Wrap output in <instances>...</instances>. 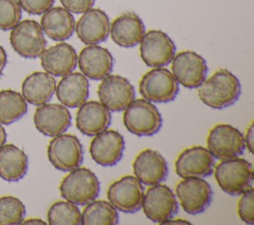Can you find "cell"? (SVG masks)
Returning <instances> with one entry per match:
<instances>
[{
	"mask_svg": "<svg viewBox=\"0 0 254 225\" xmlns=\"http://www.w3.org/2000/svg\"><path fill=\"white\" fill-rule=\"evenodd\" d=\"M6 138H7V134L6 131L4 129V127L0 124V147L3 146L6 142Z\"/></svg>",
	"mask_w": 254,
	"mask_h": 225,
	"instance_id": "obj_40",
	"label": "cell"
},
{
	"mask_svg": "<svg viewBox=\"0 0 254 225\" xmlns=\"http://www.w3.org/2000/svg\"><path fill=\"white\" fill-rule=\"evenodd\" d=\"M142 207L146 217L158 224L173 218L179 210L175 193L169 186L161 183L150 185L144 192Z\"/></svg>",
	"mask_w": 254,
	"mask_h": 225,
	"instance_id": "obj_9",
	"label": "cell"
},
{
	"mask_svg": "<svg viewBox=\"0 0 254 225\" xmlns=\"http://www.w3.org/2000/svg\"><path fill=\"white\" fill-rule=\"evenodd\" d=\"M143 184L135 175H124L113 181L107 189L110 204L124 213H135L142 207Z\"/></svg>",
	"mask_w": 254,
	"mask_h": 225,
	"instance_id": "obj_11",
	"label": "cell"
},
{
	"mask_svg": "<svg viewBox=\"0 0 254 225\" xmlns=\"http://www.w3.org/2000/svg\"><path fill=\"white\" fill-rule=\"evenodd\" d=\"M180 87L173 73L165 67L147 71L139 82L142 97L152 103H168L177 97Z\"/></svg>",
	"mask_w": 254,
	"mask_h": 225,
	"instance_id": "obj_5",
	"label": "cell"
},
{
	"mask_svg": "<svg viewBox=\"0 0 254 225\" xmlns=\"http://www.w3.org/2000/svg\"><path fill=\"white\" fill-rule=\"evenodd\" d=\"M21 8L31 15H41L51 7L55 0H18Z\"/></svg>",
	"mask_w": 254,
	"mask_h": 225,
	"instance_id": "obj_34",
	"label": "cell"
},
{
	"mask_svg": "<svg viewBox=\"0 0 254 225\" xmlns=\"http://www.w3.org/2000/svg\"><path fill=\"white\" fill-rule=\"evenodd\" d=\"M111 40L121 48L137 46L145 34L142 19L134 12H126L116 17L110 24Z\"/></svg>",
	"mask_w": 254,
	"mask_h": 225,
	"instance_id": "obj_22",
	"label": "cell"
},
{
	"mask_svg": "<svg viewBox=\"0 0 254 225\" xmlns=\"http://www.w3.org/2000/svg\"><path fill=\"white\" fill-rule=\"evenodd\" d=\"M213 169L218 186L229 195H240L252 187L253 168L251 163L243 158L221 160Z\"/></svg>",
	"mask_w": 254,
	"mask_h": 225,
	"instance_id": "obj_2",
	"label": "cell"
},
{
	"mask_svg": "<svg viewBox=\"0 0 254 225\" xmlns=\"http://www.w3.org/2000/svg\"><path fill=\"white\" fill-rule=\"evenodd\" d=\"M176 196L187 213L197 215L210 205L213 192L203 177H186L177 184Z\"/></svg>",
	"mask_w": 254,
	"mask_h": 225,
	"instance_id": "obj_10",
	"label": "cell"
},
{
	"mask_svg": "<svg viewBox=\"0 0 254 225\" xmlns=\"http://www.w3.org/2000/svg\"><path fill=\"white\" fill-rule=\"evenodd\" d=\"M33 119L36 129L47 137L63 134L71 125V115L67 107L57 103H45L38 106Z\"/></svg>",
	"mask_w": 254,
	"mask_h": 225,
	"instance_id": "obj_17",
	"label": "cell"
},
{
	"mask_svg": "<svg viewBox=\"0 0 254 225\" xmlns=\"http://www.w3.org/2000/svg\"><path fill=\"white\" fill-rule=\"evenodd\" d=\"M77 64L84 76L92 80H101L111 73L114 58L107 49L97 45H87L79 52Z\"/></svg>",
	"mask_w": 254,
	"mask_h": 225,
	"instance_id": "obj_19",
	"label": "cell"
},
{
	"mask_svg": "<svg viewBox=\"0 0 254 225\" xmlns=\"http://www.w3.org/2000/svg\"><path fill=\"white\" fill-rule=\"evenodd\" d=\"M207 150L217 160H227L243 154L245 143L242 133L230 124H216L208 132Z\"/></svg>",
	"mask_w": 254,
	"mask_h": 225,
	"instance_id": "obj_6",
	"label": "cell"
},
{
	"mask_svg": "<svg viewBox=\"0 0 254 225\" xmlns=\"http://www.w3.org/2000/svg\"><path fill=\"white\" fill-rule=\"evenodd\" d=\"M245 133H246L245 136H243L244 143H245L247 150L252 154L253 153V142H254V123L253 122H251L249 127L246 129Z\"/></svg>",
	"mask_w": 254,
	"mask_h": 225,
	"instance_id": "obj_36",
	"label": "cell"
},
{
	"mask_svg": "<svg viewBox=\"0 0 254 225\" xmlns=\"http://www.w3.org/2000/svg\"><path fill=\"white\" fill-rule=\"evenodd\" d=\"M119 223L117 210L105 200H92L80 212L82 225H116Z\"/></svg>",
	"mask_w": 254,
	"mask_h": 225,
	"instance_id": "obj_28",
	"label": "cell"
},
{
	"mask_svg": "<svg viewBox=\"0 0 254 225\" xmlns=\"http://www.w3.org/2000/svg\"><path fill=\"white\" fill-rule=\"evenodd\" d=\"M63 7L73 14H82L92 8L95 0H60Z\"/></svg>",
	"mask_w": 254,
	"mask_h": 225,
	"instance_id": "obj_35",
	"label": "cell"
},
{
	"mask_svg": "<svg viewBox=\"0 0 254 225\" xmlns=\"http://www.w3.org/2000/svg\"><path fill=\"white\" fill-rule=\"evenodd\" d=\"M29 168L28 157L25 152L13 144L0 147V177L9 182L22 179Z\"/></svg>",
	"mask_w": 254,
	"mask_h": 225,
	"instance_id": "obj_27",
	"label": "cell"
},
{
	"mask_svg": "<svg viewBox=\"0 0 254 225\" xmlns=\"http://www.w3.org/2000/svg\"><path fill=\"white\" fill-rule=\"evenodd\" d=\"M40 59L46 72L53 76H64L75 68L77 55L71 45L61 42L45 49L40 56Z\"/></svg>",
	"mask_w": 254,
	"mask_h": 225,
	"instance_id": "obj_23",
	"label": "cell"
},
{
	"mask_svg": "<svg viewBox=\"0 0 254 225\" xmlns=\"http://www.w3.org/2000/svg\"><path fill=\"white\" fill-rule=\"evenodd\" d=\"M237 203V213L246 224L254 223V189L253 186L240 194Z\"/></svg>",
	"mask_w": 254,
	"mask_h": 225,
	"instance_id": "obj_33",
	"label": "cell"
},
{
	"mask_svg": "<svg viewBox=\"0 0 254 225\" xmlns=\"http://www.w3.org/2000/svg\"><path fill=\"white\" fill-rule=\"evenodd\" d=\"M123 111V124L133 135L150 137L162 128L161 113L152 102L144 98L134 99Z\"/></svg>",
	"mask_w": 254,
	"mask_h": 225,
	"instance_id": "obj_4",
	"label": "cell"
},
{
	"mask_svg": "<svg viewBox=\"0 0 254 225\" xmlns=\"http://www.w3.org/2000/svg\"><path fill=\"white\" fill-rule=\"evenodd\" d=\"M60 183L61 195L76 205H85L94 200L100 191V182L95 173L87 168H75Z\"/></svg>",
	"mask_w": 254,
	"mask_h": 225,
	"instance_id": "obj_3",
	"label": "cell"
},
{
	"mask_svg": "<svg viewBox=\"0 0 254 225\" xmlns=\"http://www.w3.org/2000/svg\"><path fill=\"white\" fill-rule=\"evenodd\" d=\"M139 44L141 59L150 67L168 65L176 55L175 43L161 30L145 32Z\"/></svg>",
	"mask_w": 254,
	"mask_h": 225,
	"instance_id": "obj_12",
	"label": "cell"
},
{
	"mask_svg": "<svg viewBox=\"0 0 254 225\" xmlns=\"http://www.w3.org/2000/svg\"><path fill=\"white\" fill-rule=\"evenodd\" d=\"M110 21L107 14L99 8L83 12L74 26L78 39L87 45H98L109 36Z\"/></svg>",
	"mask_w": 254,
	"mask_h": 225,
	"instance_id": "obj_20",
	"label": "cell"
},
{
	"mask_svg": "<svg viewBox=\"0 0 254 225\" xmlns=\"http://www.w3.org/2000/svg\"><path fill=\"white\" fill-rule=\"evenodd\" d=\"M28 110L21 93L12 89L0 90V124L10 125L21 119Z\"/></svg>",
	"mask_w": 254,
	"mask_h": 225,
	"instance_id": "obj_29",
	"label": "cell"
},
{
	"mask_svg": "<svg viewBox=\"0 0 254 225\" xmlns=\"http://www.w3.org/2000/svg\"><path fill=\"white\" fill-rule=\"evenodd\" d=\"M241 93L238 78L226 68L217 69L197 87L200 101L212 109H223L234 104Z\"/></svg>",
	"mask_w": 254,
	"mask_h": 225,
	"instance_id": "obj_1",
	"label": "cell"
},
{
	"mask_svg": "<svg viewBox=\"0 0 254 225\" xmlns=\"http://www.w3.org/2000/svg\"><path fill=\"white\" fill-rule=\"evenodd\" d=\"M10 44L22 57L37 58L45 51L47 41L41 25L37 21L24 20L11 29Z\"/></svg>",
	"mask_w": 254,
	"mask_h": 225,
	"instance_id": "obj_8",
	"label": "cell"
},
{
	"mask_svg": "<svg viewBox=\"0 0 254 225\" xmlns=\"http://www.w3.org/2000/svg\"><path fill=\"white\" fill-rule=\"evenodd\" d=\"M55 92L61 104L68 108L79 107L88 98V79L81 72H69L59 81Z\"/></svg>",
	"mask_w": 254,
	"mask_h": 225,
	"instance_id": "obj_24",
	"label": "cell"
},
{
	"mask_svg": "<svg viewBox=\"0 0 254 225\" xmlns=\"http://www.w3.org/2000/svg\"><path fill=\"white\" fill-rule=\"evenodd\" d=\"M213 156L201 146L185 149L175 162L176 173L182 177H206L213 172L215 165Z\"/></svg>",
	"mask_w": 254,
	"mask_h": 225,
	"instance_id": "obj_15",
	"label": "cell"
},
{
	"mask_svg": "<svg viewBox=\"0 0 254 225\" xmlns=\"http://www.w3.org/2000/svg\"><path fill=\"white\" fill-rule=\"evenodd\" d=\"M50 225H79L80 211L76 204L69 201H56L48 210Z\"/></svg>",
	"mask_w": 254,
	"mask_h": 225,
	"instance_id": "obj_30",
	"label": "cell"
},
{
	"mask_svg": "<svg viewBox=\"0 0 254 225\" xmlns=\"http://www.w3.org/2000/svg\"><path fill=\"white\" fill-rule=\"evenodd\" d=\"M133 172L142 184L154 185L163 182L169 172L168 163L162 154L153 149L141 151L134 159Z\"/></svg>",
	"mask_w": 254,
	"mask_h": 225,
	"instance_id": "obj_18",
	"label": "cell"
},
{
	"mask_svg": "<svg viewBox=\"0 0 254 225\" xmlns=\"http://www.w3.org/2000/svg\"><path fill=\"white\" fill-rule=\"evenodd\" d=\"M47 155L54 168L62 171H69L82 164L83 148L76 136L63 133L50 141Z\"/></svg>",
	"mask_w": 254,
	"mask_h": 225,
	"instance_id": "obj_7",
	"label": "cell"
},
{
	"mask_svg": "<svg viewBox=\"0 0 254 225\" xmlns=\"http://www.w3.org/2000/svg\"><path fill=\"white\" fill-rule=\"evenodd\" d=\"M165 224H187V225H190V223L185 219H168L166 220L165 222H163L161 225H165Z\"/></svg>",
	"mask_w": 254,
	"mask_h": 225,
	"instance_id": "obj_39",
	"label": "cell"
},
{
	"mask_svg": "<svg viewBox=\"0 0 254 225\" xmlns=\"http://www.w3.org/2000/svg\"><path fill=\"white\" fill-rule=\"evenodd\" d=\"M7 63V54L2 46H0V77L3 73L5 65Z\"/></svg>",
	"mask_w": 254,
	"mask_h": 225,
	"instance_id": "obj_37",
	"label": "cell"
},
{
	"mask_svg": "<svg viewBox=\"0 0 254 225\" xmlns=\"http://www.w3.org/2000/svg\"><path fill=\"white\" fill-rule=\"evenodd\" d=\"M111 124L110 111L95 100L85 101L78 107L75 116L77 130L83 135L92 137L105 131Z\"/></svg>",
	"mask_w": 254,
	"mask_h": 225,
	"instance_id": "obj_21",
	"label": "cell"
},
{
	"mask_svg": "<svg viewBox=\"0 0 254 225\" xmlns=\"http://www.w3.org/2000/svg\"><path fill=\"white\" fill-rule=\"evenodd\" d=\"M171 62V72L184 87L197 88L206 77V61L195 52H180L174 56Z\"/></svg>",
	"mask_w": 254,
	"mask_h": 225,
	"instance_id": "obj_13",
	"label": "cell"
},
{
	"mask_svg": "<svg viewBox=\"0 0 254 225\" xmlns=\"http://www.w3.org/2000/svg\"><path fill=\"white\" fill-rule=\"evenodd\" d=\"M26 214L24 203L15 196L0 197V225L21 224Z\"/></svg>",
	"mask_w": 254,
	"mask_h": 225,
	"instance_id": "obj_31",
	"label": "cell"
},
{
	"mask_svg": "<svg viewBox=\"0 0 254 225\" xmlns=\"http://www.w3.org/2000/svg\"><path fill=\"white\" fill-rule=\"evenodd\" d=\"M21 224H25V225H27V224H38V225L41 224V225H45L46 222L44 220L40 219V218H29V219L23 220L21 222Z\"/></svg>",
	"mask_w": 254,
	"mask_h": 225,
	"instance_id": "obj_38",
	"label": "cell"
},
{
	"mask_svg": "<svg viewBox=\"0 0 254 225\" xmlns=\"http://www.w3.org/2000/svg\"><path fill=\"white\" fill-rule=\"evenodd\" d=\"M97 95L109 111H123L134 99L135 89L130 81L118 74H108L101 79L97 88Z\"/></svg>",
	"mask_w": 254,
	"mask_h": 225,
	"instance_id": "obj_14",
	"label": "cell"
},
{
	"mask_svg": "<svg viewBox=\"0 0 254 225\" xmlns=\"http://www.w3.org/2000/svg\"><path fill=\"white\" fill-rule=\"evenodd\" d=\"M55 77L44 71L29 74L22 82V95L25 100L36 106L48 103L56 91Z\"/></svg>",
	"mask_w": 254,
	"mask_h": 225,
	"instance_id": "obj_26",
	"label": "cell"
},
{
	"mask_svg": "<svg viewBox=\"0 0 254 225\" xmlns=\"http://www.w3.org/2000/svg\"><path fill=\"white\" fill-rule=\"evenodd\" d=\"M22 8L18 0H0V30L9 31L21 20Z\"/></svg>",
	"mask_w": 254,
	"mask_h": 225,
	"instance_id": "obj_32",
	"label": "cell"
},
{
	"mask_svg": "<svg viewBox=\"0 0 254 225\" xmlns=\"http://www.w3.org/2000/svg\"><path fill=\"white\" fill-rule=\"evenodd\" d=\"M40 25L49 39L64 42L72 36L75 21L72 13L64 7H51L43 13Z\"/></svg>",
	"mask_w": 254,
	"mask_h": 225,
	"instance_id": "obj_25",
	"label": "cell"
},
{
	"mask_svg": "<svg viewBox=\"0 0 254 225\" xmlns=\"http://www.w3.org/2000/svg\"><path fill=\"white\" fill-rule=\"evenodd\" d=\"M125 141L115 130H105L94 136L89 146L91 159L99 166L113 167L123 157Z\"/></svg>",
	"mask_w": 254,
	"mask_h": 225,
	"instance_id": "obj_16",
	"label": "cell"
}]
</instances>
